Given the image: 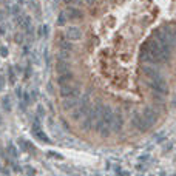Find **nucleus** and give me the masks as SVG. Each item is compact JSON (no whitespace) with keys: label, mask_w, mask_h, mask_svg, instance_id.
<instances>
[{"label":"nucleus","mask_w":176,"mask_h":176,"mask_svg":"<svg viewBox=\"0 0 176 176\" xmlns=\"http://www.w3.org/2000/svg\"><path fill=\"white\" fill-rule=\"evenodd\" d=\"M60 36L65 37V39L70 40V42H76V40L82 39V30H80L79 25H70L68 23L67 28H65V31Z\"/></svg>","instance_id":"obj_1"}]
</instances>
